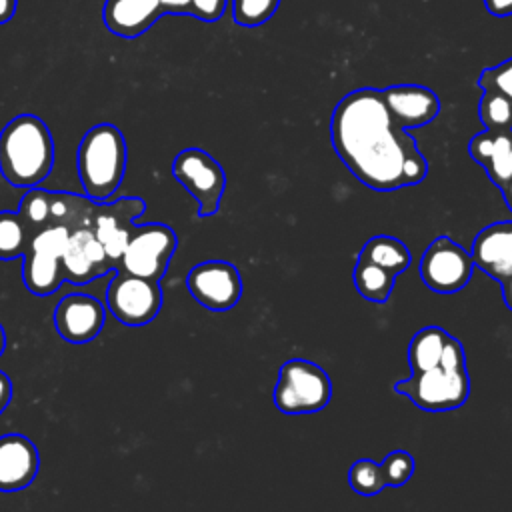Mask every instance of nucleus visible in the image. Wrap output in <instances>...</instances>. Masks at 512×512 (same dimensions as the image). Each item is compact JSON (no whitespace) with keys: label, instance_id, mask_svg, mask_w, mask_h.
Listing matches in <instances>:
<instances>
[{"label":"nucleus","instance_id":"nucleus-26","mask_svg":"<svg viewBox=\"0 0 512 512\" xmlns=\"http://www.w3.org/2000/svg\"><path fill=\"white\" fill-rule=\"evenodd\" d=\"M18 212L32 238L38 230H42L50 222V192L36 186L28 188V192L20 200Z\"/></svg>","mask_w":512,"mask_h":512},{"label":"nucleus","instance_id":"nucleus-37","mask_svg":"<svg viewBox=\"0 0 512 512\" xmlns=\"http://www.w3.org/2000/svg\"><path fill=\"white\" fill-rule=\"evenodd\" d=\"M500 194H502V198H504L506 206H508V208H510V212H512V180H510L504 188H500Z\"/></svg>","mask_w":512,"mask_h":512},{"label":"nucleus","instance_id":"nucleus-34","mask_svg":"<svg viewBox=\"0 0 512 512\" xmlns=\"http://www.w3.org/2000/svg\"><path fill=\"white\" fill-rule=\"evenodd\" d=\"M12 398V382L10 378L0 370V414L6 410Z\"/></svg>","mask_w":512,"mask_h":512},{"label":"nucleus","instance_id":"nucleus-30","mask_svg":"<svg viewBox=\"0 0 512 512\" xmlns=\"http://www.w3.org/2000/svg\"><path fill=\"white\" fill-rule=\"evenodd\" d=\"M478 86L484 88H492L502 92L506 98L512 100V58L492 66V68H484L482 74L478 76Z\"/></svg>","mask_w":512,"mask_h":512},{"label":"nucleus","instance_id":"nucleus-9","mask_svg":"<svg viewBox=\"0 0 512 512\" xmlns=\"http://www.w3.org/2000/svg\"><path fill=\"white\" fill-rule=\"evenodd\" d=\"M472 270L474 262L470 252L450 236L434 238L418 264L422 282L438 294L460 292L472 278Z\"/></svg>","mask_w":512,"mask_h":512},{"label":"nucleus","instance_id":"nucleus-29","mask_svg":"<svg viewBox=\"0 0 512 512\" xmlns=\"http://www.w3.org/2000/svg\"><path fill=\"white\" fill-rule=\"evenodd\" d=\"M414 468H416L414 456L410 452H406V450H392L380 462L384 484L392 486V488H398V486L406 484L412 478Z\"/></svg>","mask_w":512,"mask_h":512},{"label":"nucleus","instance_id":"nucleus-2","mask_svg":"<svg viewBox=\"0 0 512 512\" xmlns=\"http://www.w3.org/2000/svg\"><path fill=\"white\" fill-rule=\"evenodd\" d=\"M54 166V140L34 114L12 118L0 132V172L18 188L38 186Z\"/></svg>","mask_w":512,"mask_h":512},{"label":"nucleus","instance_id":"nucleus-10","mask_svg":"<svg viewBox=\"0 0 512 512\" xmlns=\"http://www.w3.org/2000/svg\"><path fill=\"white\" fill-rule=\"evenodd\" d=\"M186 288L200 306L224 312L238 304L242 296V278L234 264L224 260H206L188 272Z\"/></svg>","mask_w":512,"mask_h":512},{"label":"nucleus","instance_id":"nucleus-8","mask_svg":"<svg viewBox=\"0 0 512 512\" xmlns=\"http://www.w3.org/2000/svg\"><path fill=\"white\" fill-rule=\"evenodd\" d=\"M106 304L118 322L126 326H144L160 312L162 290L158 280L116 270V276L106 288Z\"/></svg>","mask_w":512,"mask_h":512},{"label":"nucleus","instance_id":"nucleus-22","mask_svg":"<svg viewBox=\"0 0 512 512\" xmlns=\"http://www.w3.org/2000/svg\"><path fill=\"white\" fill-rule=\"evenodd\" d=\"M362 258L390 270L392 274H402L408 266H410V260H412V254L408 250V246L394 238V236H388V234H380V236H372L364 248L360 250Z\"/></svg>","mask_w":512,"mask_h":512},{"label":"nucleus","instance_id":"nucleus-20","mask_svg":"<svg viewBox=\"0 0 512 512\" xmlns=\"http://www.w3.org/2000/svg\"><path fill=\"white\" fill-rule=\"evenodd\" d=\"M96 200L72 192H50V224L64 226L70 232L90 226Z\"/></svg>","mask_w":512,"mask_h":512},{"label":"nucleus","instance_id":"nucleus-36","mask_svg":"<svg viewBox=\"0 0 512 512\" xmlns=\"http://www.w3.org/2000/svg\"><path fill=\"white\" fill-rule=\"evenodd\" d=\"M500 288H502V298H504L506 308L512 310V278H508L506 282H502Z\"/></svg>","mask_w":512,"mask_h":512},{"label":"nucleus","instance_id":"nucleus-19","mask_svg":"<svg viewBox=\"0 0 512 512\" xmlns=\"http://www.w3.org/2000/svg\"><path fill=\"white\" fill-rule=\"evenodd\" d=\"M22 280L28 292L36 296L54 294L64 282L62 256L28 248L22 256Z\"/></svg>","mask_w":512,"mask_h":512},{"label":"nucleus","instance_id":"nucleus-14","mask_svg":"<svg viewBox=\"0 0 512 512\" xmlns=\"http://www.w3.org/2000/svg\"><path fill=\"white\" fill-rule=\"evenodd\" d=\"M380 94L388 114L404 130L426 126L440 114V100L426 86L394 84L380 90Z\"/></svg>","mask_w":512,"mask_h":512},{"label":"nucleus","instance_id":"nucleus-6","mask_svg":"<svg viewBox=\"0 0 512 512\" xmlns=\"http://www.w3.org/2000/svg\"><path fill=\"white\" fill-rule=\"evenodd\" d=\"M172 176L198 202V216L206 218L220 210L226 188V174L218 160L206 150L186 148L172 160Z\"/></svg>","mask_w":512,"mask_h":512},{"label":"nucleus","instance_id":"nucleus-11","mask_svg":"<svg viewBox=\"0 0 512 512\" xmlns=\"http://www.w3.org/2000/svg\"><path fill=\"white\" fill-rule=\"evenodd\" d=\"M146 210V202L136 196L118 198L114 202H96L90 228L118 270L124 246L134 230V220Z\"/></svg>","mask_w":512,"mask_h":512},{"label":"nucleus","instance_id":"nucleus-16","mask_svg":"<svg viewBox=\"0 0 512 512\" xmlns=\"http://www.w3.org/2000/svg\"><path fill=\"white\" fill-rule=\"evenodd\" d=\"M40 456L36 444L24 434L0 436V490L16 492L30 486L38 474Z\"/></svg>","mask_w":512,"mask_h":512},{"label":"nucleus","instance_id":"nucleus-17","mask_svg":"<svg viewBox=\"0 0 512 512\" xmlns=\"http://www.w3.org/2000/svg\"><path fill=\"white\" fill-rule=\"evenodd\" d=\"M468 154L498 190L512 180V128L478 132L468 142Z\"/></svg>","mask_w":512,"mask_h":512},{"label":"nucleus","instance_id":"nucleus-13","mask_svg":"<svg viewBox=\"0 0 512 512\" xmlns=\"http://www.w3.org/2000/svg\"><path fill=\"white\" fill-rule=\"evenodd\" d=\"M104 306L88 294H68L54 310V326L62 340L86 344L94 340L104 326Z\"/></svg>","mask_w":512,"mask_h":512},{"label":"nucleus","instance_id":"nucleus-25","mask_svg":"<svg viewBox=\"0 0 512 512\" xmlns=\"http://www.w3.org/2000/svg\"><path fill=\"white\" fill-rule=\"evenodd\" d=\"M478 116L484 128H490V130L512 128V100L498 90L484 88L478 104Z\"/></svg>","mask_w":512,"mask_h":512},{"label":"nucleus","instance_id":"nucleus-18","mask_svg":"<svg viewBox=\"0 0 512 512\" xmlns=\"http://www.w3.org/2000/svg\"><path fill=\"white\" fill-rule=\"evenodd\" d=\"M164 16L158 0H106L102 20L120 38H136Z\"/></svg>","mask_w":512,"mask_h":512},{"label":"nucleus","instance_id":"nucleus-23","mask_svg":"<svg viewBox=\"0 0 512 512\" xmlns=\"http://www.w3.org/2000/svg\"><path fill=\"white\" fill-rule=\"evenodd\" d=\"M396 282V274L358 256L354 266V286L358 294L370 302H386Z\"/></svg>","mask_w":512,"mask_h":512},{"label":"nucleus","instance_id":"nucleus-7","mask_svg":"<svg viewBox=\"0 0 512 512\" xmlns=\"http://www.w3.org/2000/svg\"><path fill=\"white\" fill-rule=\"evenodd\" d=\"M176 246V232L166 224L148 222L142 226H134L124 246L118 270L160 280L166 274V268L176 252Z\"/></svg>","mask_w":512,"mask_h":512},{"label":"nucleus","instance_id":"nucleus-33","mask_svg":"<svg viewBox=\"0 0 512 512\" xmlns=\"http://www.w3.org/2000/svg\"><path fill=\"white\" fill-rule=\"evenodd\" d=\"M484 6L492 16L498 18L512 14V0H484Z\"/></svg>","mask_w":512,"mask_h":512},{"label":"nucleus","instance_id":"nucleus-31","mask_svg":"<svg viewBox=\"0 0 512 512\" xmlns=\"http://www.w3.org/2000/svg\"><path fill=\"white\" fill-rule=\"evenodd\" d=\"M228 0H192V14L198 20L204 22H216L224 10H226Z\"/></svg>","mask_w":512,"mask_h":512},{"label":"nucleus","instance_id":"nucleus-35","mask_svg":"<svg viewBox=\"0 0 512 512\" xmlns=\"http://www.w3.org/2000/svg\"><path fill=\"white\" fill-rule=\"evenodd\" d=\"M18 8V0H0V24H6Z\"/></svg>","mask_w":512,"mask_h":512},{"label":"nucleus","instance_id":"nucleus-4","mask_svg":"<svg viewBox=\"0 0 512 512\" xmlns=\"http://www.w3.org/2000/svg\"><path fill=\"white\" fill-rule=\"evenodd\" d=\"M76 168L86 196L108 200L120 186L126 170V142L114 124L92 126L76 152Z\"/></svg>","mask_w":512,"mask_h":512},{"label":"nucleus","instance_id":"nucleus-5","mask_svg":"<svg viewBox=\"0 0 512 512\" xmlns=\"http://www.w3.org/2000/svg\"><path fill=\"white\" fill-rule=\"evenodd\" d=\"M332 380L322 366L306 358H292L278 370L274 406L284 414H314L328 406Z\"/></svg>","mask_w":512,"mask_h":512},{"label":"nucleus","instance_id":"nucleus-24","mask_svg":"<svg viewBox=\"0 0 512 512\" xmlns=\"http://www.w3.org/2000/svg\"><path fill=\"white\" fill-rule=\"evenodd\" d=\"M30 244V232L20 212L0 210V260L24 256Z\"/></svg>","mask_w":512,"mask_h":512},{"label":"nucleus","instance_id":"nucleus-38","mask_svg":"<svg viewBox=\"0 0 512 512\" xmlns=\"http://www.w3.org/2000/svg\"><path fill=\"white\" fill-rule=\"evenodd\" d=\"M4 348H6V332H4V328H2V324H0V356H2Z\"/></svg>","mask_w":512,"mask_h":512},{"label":"nucleus","instance_id":"nucleus-3","mask_svg":"<svg viewBox=\"0 0 512 512\" xmlns=\"http://www.w3.org/2000/svg\"><path fill=\"white\" fill-rule=\"evenodd\" d=\"M394 390L428 412L460 408L470 394L466 354L460 340L450 336L436 366L422 372H410L406 380L394 384Z\"/></svg>","mask_w":512,"mask_h":512},{"label":"nucleus","instance_id":"nucleus-15","mask_svg":"<svg viewBox=\"0 0 512 512\" xmlns=\"http://www.w3.org/2000/svg\"><path fill=\"white\" fill-rule=\"evenodd\" d=\"M472 262L498 284L512 278V220L482 228L470 250Z\"/></svg>","mask_w":512,"mask_h":512},{"label":"nucleus","instance_id":"nucleus-1","mask_svg":"<svg viewBox=\"0 0 512 512\" xmlns=\"http://www.w3.org/2000/svg\"><path fill=\"white\" fill-rule=\"evenodd\" d=\"M330 140L340 162L372 190L416 186L428 176L416 140L392 120L376 88L352 90L336 104Z\"/></svg>","mask_w":512,"mask_h":512},{"label":"nucleus","instance_id":"nucleus-27","mask_svg":"<svg viewBox=\"0 0 512 512\" xmlns=\"http://www.w3.org/2000/svg\"><path fill=\"white\" fill-rule=\"evenodd\" d=\"M348 484L356 494L366 496V498L380 494L386 488L384 478H382V470H380V462H374L370 458L356 460L350 466Z\"/></svg>","mask_w":512,"mask_h":512},{"label":"nucleus","instance_id":"nucleus-28","mask_svg":"<svg viewBox=\"0 0 512 512\" xmlns=\"http://www.w3.org/2000/svg\"><path fill=\"white\" fill-rule=\"evenodd\" d=\"M278 6L280 0H232V16L238 26L256 28L268 22Z\"/></svg>","mask_w":512,"mask_h":512},{"label":"nucleus","instance_id":"nucleus-21","mask_svg":"<svg viewBox=\"0 0 512 512\" xmlns=\"http://www.w3.org/2000/svg\"><path fill=\"white\" fill-rule=\"evenodd\" d=\"M450 334L440 326H426L418 330L408 344L410 372H422L436 366L442 358Z\"/></svg>","mask_w":512,"mask_h":512},{"label":"nucleus","instance_id":"nucleus-12","mask_svg":"<svg viewBox=\"0 0 512 512\" xmlns=\"http://www.w3.org/2000/svg\"><path fill=\"white\" fill-rule=\"evenodd\" d=\"M110 270L116 268L92 228L84 226L72 230L62 252L64 280L72 284H86L98 276L108 274Z\"/></svg>","mask_w":512,"mask_h":512},{"label":"nucleus","instance_id":"nucleus-32","mask_svg":"<svg viewBox=\"0 0 512 512\" xmlns=\"http://www.w3.org/2000/svg\"><path fill=\"white\" fill-rule=\"evenodd\" d=\"M158 2L164 14H178V16L192 14V0H158Z\"/></svg>","mask_w":512,"mask_h":512}]
</instances>
